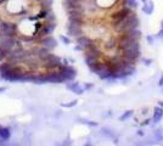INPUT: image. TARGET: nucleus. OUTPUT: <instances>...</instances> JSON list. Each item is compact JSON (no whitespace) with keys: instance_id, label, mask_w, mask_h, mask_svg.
<instances>
[{"instance_id":"obj_2","label":"nucleus","mask_w":163,"mask_h":146,"mask_svg":"<svg viewBox=\"0 0 163 146\" xmlns=\"http://www.w3.org/2000/svg\"><path fill=\"white\" fill-rule=\"evenodd\" d=\"M0 34L1 35H17V24L15 22L0 20Z\"/></svg>"},{"instance_id":"obj_3","label":"nucleus","mask_w":163,"mask_h":146,"mask_svg":"<svg viewBox=\"0 0 163 146\" xmlns=\"http://www.w3.org/2000/svg\"><path fill=\"white\" fill-rule=\"evenodd\" d=\"M39 43H40L41 46H44V48H46V49H54V48H56V40L51 37V35H46V37H43L39 39Z\"/></svg>"},{"instance_id":"obj_13","label":"nucleus","mask_w":163,"mask_h":146,"mask_svg":"<svg viewBox=\"0 0 163 146\" xmlns=\"http://www.w3.org/2000/svg\"><path fill=\"white\" fill-rule=\"evenodd\" d=\"M141 1H143V4H146V2H147V0H141Z\"/></svg>"},{"instance_id":"obj_5","label":"nucleus","mask_w":163,"mask_h":146,"mask_svg":"<svg viewBox=\"0 0 163 146\" xmlns=\"http://www.w3.org/2000/svg\"><path fill=\"white\" fill-rule=\"evenodd\" d=\"M67 29H68V33H69L71 35H78V33L81 32L79 24H76V23H72V22L68 24Z\"/></svg>"},{"instance_id":"obj_1","label":"nucleus","mask_w":163,"mask_h":146,"mask_svg":"<svg viewBox=\"0 0 163 146\" xmlns=\"http://www.w3.org/2000/svg\"><path fill=\"white\" fill-rule=\"evenodd\" d=\"M20 42V38L17 35H2L0 38V49L7 54L9 51H11Z\"/></svg>"},{"instance_id":"obj_6","label":"nucleus","mask_w":163,"mask_h":146,"mask_svg":"<svg viewBox=\"0 0 163 146\" xmlns=\"http://www.w3.org/2000/svg\"><path fill=\"white\" fill-rule=\"evenodd\" d=\"M153 9H155V5H153V1L152 0H148L146 4H144L143 6V11L146 12L147 15H151L153 12Z\"/></svg>"},{"instance_id":"obj_4","label":"nucleus","mask_w":163,"mask_h":146,"mask_svg":"<svg viewBox=\"0 0 163 146\" xmlns=\"http://www.w3.org/2000/svg\"><path fill=\"white\" fill-rule=\"evenodd\" d=\"M11 138V129L7 127H0V140L7 141Z\"/></svg>"},{"instance_id":"obj_9","label":"nucleus","mask_w":163,"mask_h":146,"mask_svg":"<svg viewBox=\"0 0 163 146\" xmlns=\"http://www.w3.org/2000/svg\"><path fill=\"white\" fill-rule=\"evenodd\" d=\"M5 56H6V54L0 49V62H2V61H5Z\"/></svg>"},{"instance_id":"obj_10","label":"nucleus","mask_w":163,"mask_h":146,"mask_svg":"<svg viewBox=\"0 0 163 146\" xmlns=\"http://www.w3.org/2000/svg\"><path fill=\"white\" fill-rule=\"evenodd\" d=\"M60 38H61V40L65 43V44H69V39H68L67 37H65V35H61Z\"/></svg>"},{"instance_id":"obj_14","label":"nucleus","mask_w":163,"mask_h":146,"mask_svg":"<svg viewBox=\"0 0 163 146\" xmlns=\"http://www.w3.org/2000/svg\"><path fill=\"white\" fill-rule=\"evenodd\" d=\"M36 1H38V2H41V1H43V0H36Z\"/></svg>"},{"instance_id":"obj_8","label":"nucleus","mask_w":163,"mask_h":146,"mask_svg":"<svg viewBox=\"0 0 163 146\" xmlns=\"http://www.w3.org/2000/svg\"><path fill=\"white\" fill-rule=\"evenodd\" d=\"M123 6L124 7H128V9H130V7H136V0H123Z\"/></svg>"},{"instance_id":"obj_11","label":"nucleus","mask_w":163,"mask_h":146,"mask_svg":"<svg viewBox=\"0 0 163 146\" xmlns=\"http://www.w3.org/2000/svg\"><path fill=\"white\" fill-rule=\"evenodd\" d=\"M0 146H11V145L7 144V141H2V140H0Z\"/></svg>"},{"instance_id":"obj_12","label":"nucleus","mask_w":163,"mask_h":146,"mask_svg":"<svg viewBox=\"0 0 163 146\" xmlns=\"http://www.w3.org/2000/svg\"><path fill=\"white\" fill-rule=\"evenodd\" d=\"M5 90H6V88H5V86H2V88H0V93H4Z\"/></svg>"},{"instance_id":"obj_7","label":"nucleus","mask_w":163,"mask_h":146,"mask_svg":"<svg viewBox=\"0 0 163 146\" xmlns=\"http://www.w3.org/2000/svg\"><path fill=\"white\" fill-rule=\"evenodd\" d=\"M52 2L54 0H43L40 4V9H46V10H51L52 7Z\"/></svg>"}]
</instances>
